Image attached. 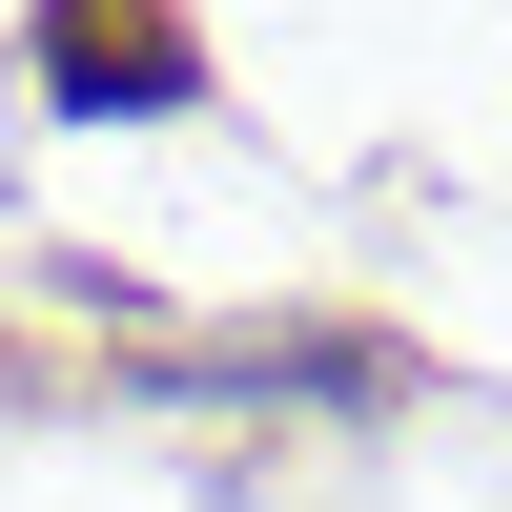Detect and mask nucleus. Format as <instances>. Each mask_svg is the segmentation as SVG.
I'll use <instances>...</instances> for the list:
<instances>
[{"label":"nucleus","mask_w":512,"mask_h":512,"mask_svg":"<svg viewBox=\"0 0 512 512\" xmlns=\"http://www.w3.org/2000/svg\"><path fill=\"white\" fill-rule=\"evenodd\" d=\"M41 103L62 123H185L205 103L185 0H41Z\"/></svg>","instance_id":"f257e3e1"}]
</instances>
